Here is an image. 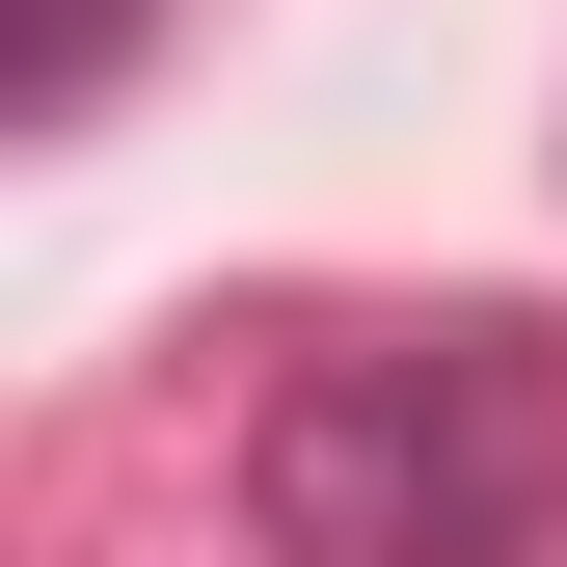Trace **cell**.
Masks as SVG:
<instances>
[{
	"label": "cell",
	"instance_id": "1",
	"mask_svg": "<svg viewBox=\"0 0 567 567\" xmlns=\"http://www.w3.org/2000/svg\"><path fill=\"white\" fill-rule=\"evenodd\" d=\"M567 514V351L540 324H351L244 405V540L270 567H540Z\"/></svg>",
	"mask_w": 567,
	"mask_h": 567
},
{
	"label": "cell",
	"instance_id": "2",
	"mask_svg": "<svg viewBox=\"0 0 567 567\" xmlns=\"http://www.w3.org/2000/svg\"><path fill=\"white\" fill-rule=\"evenodd\" d=\"M109 54H135V0H28V28H0V135H82Z\"/></svg>",
	"mask_w": 567,
	"mask_h": 567
}]
</instances>
